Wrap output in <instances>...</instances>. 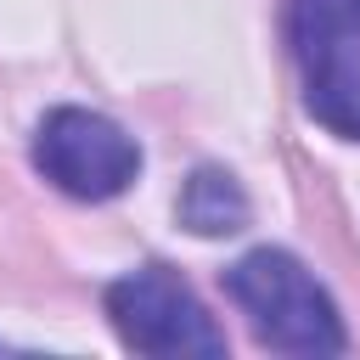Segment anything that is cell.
Returning <instances> with one entry per match:
<instances>
[{"label": "cell", "instance_id": "obj_3", "mask_svg": "<svg viewBox=\"0 0 360 360\" xmlns=\"http://www.w3.org/2000/svg\"><path fill=\"white\" fill-rule=\"evenodd\" d=\"M34 169L79 202H107L135 186L141 174V146L124 135L107 112L90 107H51L34 129Z\"/></svg>", "mask_w": 360, "mask_h": 360}, {"label": "cell", "instance_id": "obj_5", "mask_svg": "<svg viewBox=\"0 0 360 360\" xmlns=\"http://www.w3.org/2000/svg\"><path fill=\"white\" fill-rule=\"evenodd\" d=\"M174 208H180V225L191 236H236L248 225V191L236 186L231 169H214V163L191 169Z\"/></svg>", "mask_w": 360, "mask_h": 360}, {"label": "cell", "instance_id": "obj_1", "mask_svg": "<svg viewBox=\"0 0 360 360\" xmlns=\"http://www.w3.org/2000/svg\"><path fill=\"white\" fill-rule=\"evenodd\" d=\"M231 304L248 315L253 338L281 354H343V321L332 292L287 253V248H253L225 270Z\"/></svg>", "mask_w": 360, "mask_h": 360}, {"label": "cell", "instance_id": "obj_2", "mask_svg": "<svg viewBox=\"0 0 360 360\" xmlns=\"http://www.w3.org/2000/svg\"><path fill=\"white\" fill-rule=\"evenodd\" d=\"M287 45L304 112L338 141H360V0H287Z\"/></svg>", "mask_w": 360, "mask_h": 360}, {"label": "cell", "instance_id": "obj_4", "mask_svg": "<svg viewBox=\"0 0 360 360\" xmlns=\"http://www.w3.org/2000/svg\"><path fill=\"white\" fill-rule=\"evenodd\" d=\"M107 321L135 354H225V332L169 264H141L107 287Z\"/></svg>", "mask_w": 360, "mask_h": 360}]
</instances>
